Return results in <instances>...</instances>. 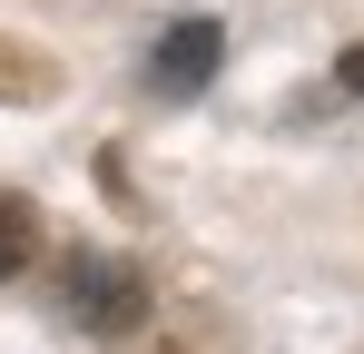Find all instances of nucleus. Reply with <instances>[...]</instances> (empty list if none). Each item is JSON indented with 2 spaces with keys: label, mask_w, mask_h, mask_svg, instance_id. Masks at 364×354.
<instances>
[{
  "label": "nucleus",
  "mask_w": 364,
  "mask_h": 354,
  "mask_svg": "<svg viewBox=\"0 0 364 354\" xmlns=\"http://www.w3.org/2000/svg\"><path fill=\"white\" fill-rule=\"evenodd\" d=\"M60 315H69V325H89V335H138V325H148V286H138L128 256L79 246V256L60 266Z\"/></svg>",
  "instance_id": "f257e3e1"
},
{
  "label": "nucleus",
  "mask_w": 364,
  "mask_h": 354,
  "mask_svg": "<svg viewBox=\"0 0 364 354\" xmlns=\"http://www.w3.org/2000/svg\"><path fill=\"white\" fill-rule=\"evenodd\" d=\"M217 59H227V30H217V20H178V30L158 40V59H148V79H158V99H197V89L217 79Z\"/></svg>",
  "instance_id": "f03ea898"
},
{
  "label": "nucleus",
  "mask_w": 364,
  "mask_h": 354,
  "mask_svg": "<svg viewBox=\"0 0 364 354\" xmlns=\"http://www.w3.org/2000/svg\"><path fill=\"white\" fill-rule=\"evenodd\" d=\"M0 99L10 109H40V99H60V69L30 50V40H0Z\"/></svg>",
  "instance_id": "7ed1b4c3"
},
{
  "label": "nucleus",
  "mask_w": 364,
  "mask_h": 354,
  "mask_svg": "<svg viewBox=\"0 0 364 354\" xmlns=\"http://www.w3.org/2000/svg\"><path fill=\"white\" fill-rule=\"evenodd\" d=\"M30 256H40V207H30V197H0V286H10Z\"/></svg>",
  "instance_id": "20e7f679"
},
{
  "label": "nucleus",
  "mask_w": 364,
  "mask_h": 354,
  "mask_svg": "<svg viewBox=\"0 0 364 354\" xmlns=\"http://www.w3.org/2000/svg\"><path fill=\"white\" fill-rule=\"evenodd\" d=\"M335 79H345V89H355V99H364V40H355V50H345V59H335Z\"/></svg>",
  "instance_id": "39448f33"
}]
</instances>
